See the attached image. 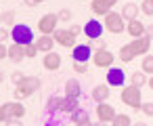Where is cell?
Wrapping results in <instances>:
<instances>
[{
  "instance_id": "6da1fadb",
  "label": "cell",
  "mask_w": 153,
  "mask_h": 126,
  "mask_svg": "<svg viewBox=\"0 0 153 126\" xmlns=\"http://www.w3.org/2000/svg\"><path fill=\"white\" fill-rule=\"evenodd\" d=\"M40 88V78H36V76H25L17 86H15V101H23V99H27V97H32L36 90Z\"/></svg>"
},
{
  "instance_id": "7a4b0ae2",
  "label": "cell",
  "mask_w": 153,
  "mask_h": 126,
  "mask_svg": "<svg viewBox=\"0 0 153 126\" xmlns=\"http://www.w3.org/2000/svg\"><path fill=\"white\" fill-rule=\"evenodd\" d=\"M25 116V107H23V103L21 101H7V103H2V107H0V122H9L11 118H23Z\"/></svg>"
},
{
  "instance_id": "3957f363",
  "label": "cell",
  "mask_w": 153,
  "mask_h": 126,
  "mask_svg": "<svg viewBox=\"0 0 153 126\" xmlns=\"http://www.w3.org/2000/svg\"><path fill=\"white\" fill-rule=\"evenodd\" d=\"M122 103L132 107V109H140L143 107V92H140V88H136L132 84L124 86L122 88Z\"/></svg>"
},
{
  "instance_id": "277c9868",
  "label": "cell",
  "mask_w": 153,
  "mask_h": 126,
  "mask_svg": "<svg viewBox=\"0 0 153 126\" xmlns=\"http://www.w3.org/2000/svg\"><path fill=\"white\" fill-rule=\"evenodd\" d=\"M11 38H13V42L27 46V44L34 42V32H32V28L25 25V23H15L13 30H11Z\"/></svg>"
},
{
  "instance_id": "5b68a950",
  "label": "cell",
  "mask_w": 153,
  "mask_h": 126,
  "mask_svg": "<svg viewBox=\"0 0 153 126\" xmlns=\"http://www.w3.org/2000/svg\"><path fill=\"white\" fill-rule=\"evenodd\" d=\"M103 25H105V30L107 32H111V34H122V32H126V25H124V17H122V13H115V11H111V13H107L105 15V21H103Z\"/></svg>"
},
{
  "instance_id": "8992f818",
  "label": "cell",
  "mask_w": 153,
  "mask_h": 126,
  "mask_svg": "<svg viewBox=\"0 0 153 126\" xmlns=\"http://www.w3.org/2000/svg\"><path fill=\"white\" fill-rule=\"evenodd\" d=\"M59 15H55V13H46V15H42L40 17V21H38V32L42 34V36H53L59 28Z\"/></svg>"
},
{
  "instance_id": "52a82bcc",
  "label": "cell",
  "mask_w": 153,
  "mask_h": 126,
  "mask_svg": "<svg viewBox=\"0 0 153 126\" xmlns=\"http://www.w3.org/2000/svg\"><path fill=\"white\" fill-rule=\"evenodd\" d=\"M53 38H55V42L57 44H61V46H65V48H76L78 44H76V36L69 32V28H59L55 34H53Z\"/></svg>"
},
{
  "instance_id": "ba28073f",
  "label": "cell",
  "mask_w": 153,
  "mask_h": 126,
  "mask_svg": "<svg viewBox=\"0 0 153 126\" xmlns=\"http://www.w3.org/2000/svg\"><path fill=\"white\" fill-rule=\"evenodd\" d=\"M113 61H115V57H113V53H109L107 48H99V51L94 53V57H92V63H94L97 67H105V69L113 67Z\"/></svg>"
},
{
  "instance_id": "9c48e42d",
  "label": "cell",
  "mask_w": 153,
  "mask_h": 126,
  "mask_svg": "<svg viewBox=\"0 0 153 126\" xmlns=\"http://www.w3.org/2000/svg\"><path fill=\"white\" fill-rule=\"evenodd\" d=\"M128 46H130V51L134 53V57H145V55H149L151 40H149L147 36H143V38H134Z\"/></svg>"
},
{
  "instance_id": "30bf717a",
  "label": "cell",
  "mask_w": 153,
  "mask_h": 126,
  "mask_svg": "<svg viewBox=\"0 0 153 126\" xmlns=\"http://www.w3.org/2000/svg\"><path fill=\"white\" fill-rule=\"evenodd\" d=\"M103 30H105V25H101L99 19H90V21L84 23V34H86V38H90V40H99V38L103 36Z\"/></svg>"
},
{
  "instance_id": "8fae6325",
  "label": "cell",
  "mask_w": 153,
  "mask_h": 126,
  "mask_svg": "<svg viewBox=\"0 0 153 126\" xmlns=\"http://www.w3.org/2000/svg\"><path fill=\"white\" fill-rule=\"evenodd\" d=\"M115 2H117V0H92V2H90V11L94 15H103L105 17L107 13H111Z\"/></svg>"
},
{
  "instance_id": "7c38bea8",
  "label": "cell",
  "mask_w": 153,
  "mask_h": 126,
  "mask_svg": "<svg viewBox=\"0 0 153 126\" xmlns=\"http://www.w3.org/2000/svg\"><path fill=\"white\" fill-rule=\"evenodd\" d=\"M71 57L74 61H80V63H88V59H92V48L90 44H78L76 48H71Z\"/></svg>"
},
{
  "instance_id": "4fadbf2b",
  "label": "cell",
  "mask_w": 153,
  "mask_h": 126,
  "mask_svg": "<svg viewBox=\"0 0 153 126\" xmlns=\"http://www.w3.org/2000/svg\"><path fill=\"white\" fill-rule=\"evenodd\" d=\"M115 116H117V113H115V109H113L109 103H99V105H97V118H99V122L111 124Z\"/></svg>"
},
{
  "instance_id": "5bb4252c",
  "label": "cell",
  "mask_w": 153,
  "mask_h": 126,
  "mask_svg": "<svg viewBox=\"0 0 153 126\" xmlns=\"http://www.w3.org/2000/svg\"><path fill=\"white\" fill-rule=\"evenodd\" d=\"M126 82V74L120 67H109L107 69V84L109 86H124Z\"/></svg>"
},
{
  "instance_id": "9a60e30c",
  "label": "cell",
  "mask_w": 153,
  "mask_h": 126,
  "mask_svg": "<svg viewBox=\"0 0 153 126\" xmlns=\"http://www.w3.org/2000/svg\"><path fill=\"white\" fill-rule=\"evenodd\" d=\"M126 32L130 34V38H132V40H134V38H143V36L147 34V25H145L143 21L134 19V21H128V25H126Z\"/></svg>"
},
{
  "instance_id": "2e32d148",
  "label": "cell",
  "mask_w": 153,
  "mask_h": 126,
  "mask_svg": "<svg viewBox=\"0 0 153 126\" xmlns=\"http://www.w3.org/2000/svg\"><path fill=\"white\" fill-rule=\"evenodd\" d=\"M42 67L44 69H48V72H57L59 67H61V55L59 53H46L44 55V59H42Z\"/></svg>"
},
{
  "instance_id": "e0dca14e",
  "label": "cell",
  "mask_w": 153,
  "mask_h": 126,
  "mask_svg": "<svg viewBox=\"0 0 153 126\" xmlns=\"http://www.w3.org/2000/svg\"><path fill=\"white\" fill-rule=\"evenodd\" d=\"M109 84H97L94 88H92V99H94V103L99 105V103H107V99H109Z\"/></svg>"
},
{
  "instance_id": "ac0fdd59",
  "label": "cell",
  "mask_w": 153,
  "mask_h": 126,
  "mask_svg": "<svg viewBox=\"0 0 153 126\" xmlns=\"http://www.w3.org/2000/svg\"><path fill=\"white\" fill-rule=\"evenodd\" d=\"M80 95H82L80 82H78L76 78L67 80V82H65V97H69V99H80Z\"/></svg>"
},
{
  "instance_id": "d6986e66",
  "label": "cell",
  "mask_w": 153,
  "mask_h": 126,
  "mask_svg": "<svg viewBox=\"0 0 153 126\" xmlns=\"http://www.w3.org/2000/svg\"><path fill=\"white\" fill-rule=\"evenodd\" d=\"M9 59H11V61H15V63L23 61V59H25V46H23V44L13 42V44L9 46Z\"/></svg>"
},
{
  "instance_id": "ffe728a7",
  "label": "cell",
  "mask_w": 153,
  "mask_h": 126,
  "mask_svg": "<svg viewBox=\"0 0 153 126\" xmlns=\"http://www.w3.org/2000/svg\"><path fill=\"white\" fill-rule=\"evenodd\" d=\"M138 13H140V4H134V2H128V4H124V9H122V17H124L126 21H134V19L138 17Z\"/></svg>"
},
{
  "instance_id": "44dd1931",
  "label": "cell",
  "mask_w": 153,
  "mask_h": 126,
  "mask_svg": "<svg viewBox=\"0 0 153 126\" xmlns=\"http://www.w3.org/2000/svg\"><path fill=\"white\" fill-rule=\"evenodd\" d=\"M55 44H57V42H55L53 36H40V38L36 40L38 51H42L44 55H46V53H53V46H55Z\"/></svg>"
},
{
  "instance_id": "7402d4cb",
  "label": "cell",
  "mask_w": 153,
  "mask_h": 126,
  "mask_svg": "<svg viewBox=\"0 0 153 126\" xmlns=\"http://www.w3.org/2000/svg\"><path fill=\"white\" fill-rule=\"evenodd\" d=\"M63 99H65V97H57V95H53V97L46 101V111H48V113L63 111Z\"/></svg>"
},
{
  "instance_id": "603a6c76",
  "label": "cell",
  "mask_w": 153,
  "mask_h": 126,
  "mask_svg": "<svg viewBox=\"0 0 153 126\" xmlns=\"http://www.w3.org/2000/svg\"><path fill=\"white\" fill-rule=\"evenodd\" d=\"M69 120L78 126V124H84V122H88L90 120V116H88V111L84 109V107H80V109H76L74 113H69Z\"/></svg>"
},
{
  "instance_id": "cb8c5ba5",
  "label": "cell",
  "mask_w": 153,
  "mask_h": 126,
  "mask_svg": "<svg viewBox=\"0 0 153 126\" xmlns=\"http://www.w3.org/2000/svg\"><path fill=\"white\" fill-rule=\"evenodd\" d=\"M149 80H147V74L145 72H134L132 76H130V84L132 86H136V88H140V86H145Z\"/></svg>"
},
{
  "instance_id": "d4e9b609",
  "label": "cell",
  "mask_w": 153,
  "mask_h": 126,
  "mask_svg": "<svg viewBox=\"0 0 153 126\" xmlns=\"http://www.w3.org/2000/svg\"><path fill=\"white\" fill-rule=\"evenodd\" d=\"M76 109H80V99H69V97H65V99H63V111H65V113H74Z\"/></svg>"
},
{
  "instance_id": "484cf974",
  "label": "cell",
  "mask_w": 153,
  "mask_h": 126,
  "mask_svg": "<svg viewBox=\"0 0 153 126\" xmlns=\"http://www.w3.org/2000/svg\"><path fill=\"white\" fill-rule=\"evenodd\" d=\"M111 126H132V120H130L128 113H117V116L113 118Z\"/></svg>"
},
{
  "instance_id": "4316f807",
  "label": "cell",
  "mask_w": 153,
  "mask_h": 126,
  "mask_svg": "<svg viewBox=\"0 0 153 126\" xmlns=\"http://www.w3.org/2000/svg\"><path fill=\"white\" fill-rule=\"evenodd\" d=\"M140 72L153 76V55H145V59H143V63H140Z\"/></svg>"
},
{
  "instance_id": "83f0119b",
  "label": "cell",
  "mask_w": 153,
  "mask_h": 126,
  "mask_svg": "<svg viewBox=\"0 0 153 126\" xmlns=\"http://www.w3.org/2000/svg\"><path fill=\"white\" fill-rule=\"evenodd\" d=\"M120 59H122V61H124V63H130V61H132V59H134V53H132V51H130V46H128V44H126V46H122V48H120Z\"/></svg>"
},
{
  "instance_id": "f1b7e54d",
  "label": "cell",
  "mask_w": 153,
  "mask_h": 126,
  "mask_svg": "<svg viewBox=\"0 0 153 126\" xmlns=\"http://www.w3.org/2000/svg\"><path fill=\"white\" fill-rule=\"evenodd\" d=\"M140 13H145L147 17H153V0H143L140 2Z\"/></svg>"
},
{
  "instance_id": "f546056e",
  "label": "cell",
  "mask_w": 153,
  "mask_h": 126,
  "mask_svg": "<svg viewBox=\"0 0 153 126\" xmlns=\"http://www.w3.org/2000/svg\"><path fill=\"white\" fill-rule=\"evenodd\" d=\"M2 23L4 25H15V13L13 11H4L2 13Z\"/></svg>"
},
{
  "instance_id": "4dcf8cb0",
  "label": "cell",
  "mask_w": 153,
  "mask_h": 126,
  "mask_svg": "<svg viewBox=\"0 0 153 126\" xmlns=\"http://www.w3.org/2000/svg\"><path fill=\"white\" fill-rule=\"evenodd\" d=\"M36 55H38V46H36L34 42L27 44V46H25V59H34Z\"/></svg>"
},
{
  "instance_id": "1f68e13d",
  "label": "cell",
  "mask_w": 153,
  "mask_h": 126,
  "mask_svg": "<svg viewBox=\"0 0 153 126\" xmlns=\"http://www.w3.org/2000/svg\"><path fill=\"white\" fill-rule=\"evenodd\" d=\"M74 72H76V74H88V63L74 61Z\"/></svg>"
},
{
  "instance_id": "d6a6232c",
  "label": "cell",
  "mask_w": 153,
  "mask_h": 126,
  "mask_svg": "<svg viewBox=\"0 0 153 126\" xmlns=\"http://www.w3.org/2000/svg\"><path fill=\"white\" fill-rule=\"evenodd\" d=\"M57 15H59V21H69V19L74 17V13H71L69 9H61Z\"/></svg>"
},
{
  "instance_id": "836d02e7",
  "label": "cell",
  "mask_w": 153,
  "mask_h": 126,
  "mask_svg": "<svg viewBox=\"0 0 153 126\" xmlns=\"http://www.w3.org/2000/svg\"><path fill=\"white\" fill-rule=\"evenodd\" d=\"M140 111H143L145 116H149V118H153V101H149V103H143V107H140Z\"/></svg>"
},
{
  "instance_id": "e575fe53",
  "label": "cell",
  "mask_w": 153,
  "mask_h": 126,
  "mask_svg": "<svg viewBox=\"0 0 153 126\" xmlns=\"http://www.w3.org/2000/svg\"><path fill=\"white\" fill-rule=\"evenodd\" d=\"M23 78H25V74H23V72H13V74H11V82H13L15 86H17Z\"/></svg>"
},
{
  "instance_id": "d590c367",
  "label": "cell",
  "mask_w": 153,
  "mask_h": 126,
  "mask_svg": "<svg viewBox=\"0 0 153 126\" xmlns=\"http://www.w3.org/2000/svg\"><path fill=\"white\" fill-rule=\"evenodd\" d=\"M9 38H11V32H9L7 28H2V30H0V44H7Z\"/></svg>"
},
{
  "instance_id": "8d00e7d4",
  "label": "cell",
  "mask_w": 153,
  "mask_h": 126,
  "mask_svg": "<svg viewBox=\"0 0 153 126\" xmlns=\"http://www.w3.org/2000/svg\"><path fill=\"white\" fill-rule=\"evenodd\" d=\"M69 32H71L74 36H80V34L84 32V28H82V25H78V23H74V25H69Z\"/></svg>"
},
{
  "instance_id": "74e56055",
  "label": "cell",
  "mask_w": 153,
  "mask_h": 126,
  "mask_svg": "<svg viewBox=\"0 0 153 126\" xmlns=\"http://www.w3.org/2000/svg\"><path fill=\"white\" fill-rule=\"evenodd\" d=\"M0 59H9V46L0 44Z\"/></svg>"
},
{
  "instance_id": "f35d334b",
  "label": "cell",
  "mask_w": 153,
  "mask_h": 126,
  "mask_svg": "<svg viewBox=\"0 0 153 126\" xmlns=\"http://www.w3.org/2000/svg\"><path fill=\"white\" fill-rule=\"evenodd\" d=\"M4 126H23V124H21L19 118H11L9 122H4Z\"/></svg>"
},
{
  "instance_id": "ab89813d",
  "label": "cell",
  "mask_w": 153,
  "mask_h": 126,
  "mask_svg": "<svg viewBox=\"0 0 153 126\" xmlns=\"http://www.w3.org/2000/svg\"><path fill=\"white\" fill-rule=\"evenodd\" d=\"M42 2H46V0H25L27 7H36V4H42Z\"/></svg>"
},
{
  "instance_id": "60d3db41",
  "label": "cell",
  "mask_w": 153,
  "mask_h": 126,
  "mask_svg": "<svg viewBox=\"0 0 153 126\" xmlns=\"http://www.w3.org/2000/svg\"><path fill=\"white\" fill-rule=\"evenodd\" d=\"M149 40H153V25H147V34H145Z\"/></svg>"
},
{
  "instance_id": "b9f144b4",
  "label": "cell",
  "mask_w": 153,
  "mask_h": 126,
  "mask_svg": "<svg viewBox=\"0 0 153 126\" xmlns=\"http://www.w3.org/2000/svg\"><path fill=\"white\" fill-rule=\"evenodd\" d=\"M46 126H61V122H59V120H48Z\"/></svg>"
},
{
  "instance_id": "7bdbcfd3",
  "label": "cell",
  "mask_w": 153,
  "mask_h": 126,
  "mask_svg": "<svg viewBox=\"0 0 153 126\" xmlns=\"http://www.w3.org/2000/svg\"><path fill=\"white\" fill-rule=\"evenodd\" d=\"M78 126H94V124H92V122L88 120V122H84V124H78Z\"/></svg>"
},
{
  "instance_id": "ee69618b",
  "label": "cell",
  "mask_w": 153,
  "mask_h": 126,
  "mask_svg": "<svg viewBox=\"0 0 153 126\" xmlns=\"http://www.w3.org/2000/svg\"><path fill=\"white\" fill-rule=\"evenodd\" d=\"M132 126H147V124H145V122H134Z\"/></svg>"
},
{
  "instance_id": "f6af8a7d",
  "label": "cell",
  "mask_w": 153,
  "mask_h": 126,
  "mask_svg": "<svg viewBox=\"0 0 153 126\" xmlns=\"http://www.w3.org/2000/svg\"><path fill=\"white\" fill-rule=\"evenodd\" d=\"M147 84H149V86H151V90H153V76H151V80H149Z\"/></svg>"
},
{
  "instance_id": "bcb514c9",
  "label": "cell",
  "mask_w": 153,
  "mask_h": 126,
  "mask_svg": "<svg viewBox=\"0 0 153 126\" xmlns=\"http://www.w3.org/2000/svg\"><path fill=\"white\" fill-rule=\"evenodd\" d=\"M94 126H107V124H105V122H97Z\"/></svg>"
}]
</instances>
